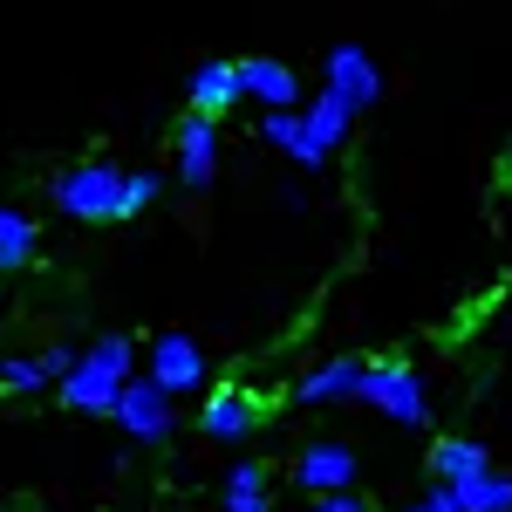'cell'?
Instances as JSON below:
<instances>
[{
	"label": "cell",
	"instance_id": "cell-15",
	"mask_svg": "<svg viewBox=\"0 0 512 512\" xmlns=\"http://www.w3.org/2000/svg\"><path fill=\"white\" fill-rule=\"evenodd\" d=\"M431 472H437V485H458V478L492 472V451H485L478 437H437V451H431Z\"/></svg>",
	"mask_w": 512,
	"mask_h": 512
},
{
	"label": "cell",
	"instance_id": "cell-20",
	"mask_svg": "<svg viewBox=\"0 0 512 512\" xmlns=\"http://www.w3.org/2000/svg\"><path fill=\"white\" fill-rule=\"evenodd\" d=\"M164 192V171H130V192H123V219H137V212H151Z\"/></svg>",
	"mask_w": 512,
	"mask_h": 512
},
{
	"label": "cell",
	"instance_id": "cell-10",
	"mask_svg": "<svg viewBox=\"0 0 512 512\" xmlns=\"http://www.w3.org/2000/svg\"><path fill=\"white\" fill-rule=\"evenodd\" d=\"M239 82H246V96L260 110H301V76L287 62H274V55H246L239 62Z\"/></svg>",
	"mask_w": 512,
	"mask_h": 512
},
{
	"label": "cell",
	"instance_id": "cell-11",
	"mask_svg": "<svg viewBox=\"0 0 512 512\" xmlns=\"http://www.w3.org/2000/svg\"><path fill=\"white\" fill-rule=\"evenodd\" d=\"M239 96H246L239 62H205V69H192V82H185V110H198V117H226Z\"/></svg>",
	"mask_w": 512,
	"mask_h": 512
},
{
	"label": "cell",
	"instance_id": "cell-19",
	"mask_svg": "<svg viewBox=\"0 0 512 512\" xmlns=\"http://www.w3.org/2000/svg\"><path fill=\"white\" fill-rule=\"evenodd\" d=\"M226 512H274V499H267V472H260L253 458H239L233 478H226Z\"/></svg>",
	"mask_w": 512,
	"mask_h": 512
},
{
	"label": "cell",
	"instance_id": "cell-17",
	"mask_svg": "<svg viewBox=\"0 0 512 512\" xmlns=\"http://www.w3.org/2000/svg\"><path fill=\"white\" fill-rule=\"evenodd\" d=\"M451 499H458V512H512V478L492 465V472H478V478H458Z\"/></svg>",
	"mask_w": 512,
	"mask_h": 512
},
{
	"label": "cell",
	"instance_id": "cell-12",
	"mask_svg": "<svg viewBox=\"0 0 512 512\" xmlns=\"http://www.w3.org/2000/svg\"><path fill=\"white\" fill-rule=\"evenodd\" d=\"M260 137L274 144L280 158H294L301 171H315V164H328V151L315 144V130H308V117H301V110H260Z\"/></svg>",
	"mask_w": 512,
	"mask_h": 512
},
{
	"label": "cell",
	"instance_id": "cell-16",
	"mask_svg": "<svg viewBox=\"0 0 512 512\" xmlns=\"http://www.w3.org/2000/svg\"><path fill=\"white\" fill-rule=\"evenodd\" d=\"M301 117H308V130H315V144L321 151H335L342 137H349V123H355V110L335 96V89H315L308 103H301Z\"/></svg>",
	"mask_w": 512,
	"mask_h": 512
},
{
	"label": "cell",
	"instance_id": "cell-9",
	"mask_svg": "<svg viewBox=\"0 0 512 512\" xmlns=\"http://www.w3.org/2000/svg\"><path fill=\"white\" fill-rule=\"evenodd\" d=\"M294 485H301L308 499H321V492H355V451L335 444V437L308 444V451L294 458Z\"/></svg>",
	"mask_w": 512,
	"mask_h": 512
},
{
	"label": "cell",
	"instance_id": "cell-6",
	"mask_svg": "<svg viewBox=\"0 0 512 512\" xmlns=\"http://www.w3.org/2000/svg\"><path fill=\"white\" fill-rule=\"evenodd\" d=\"M219 151H226L219 117H198V110H185V117H178V185L205 192V185L219 178Z\"/></svg>",
	"mask_w": 512,
	"mask_h": 512
},
{
	"label": "cell",
	"instance_id": "cell-1",
	"mask_svg": "<svg viewBox=\"0 0 512 512\" xmlns=\"http://www.w3.org/2000/svg\"><path fill=\"white\" fill-rule=\"evenodd\" d=\"M130 376H137V349H130V335H103V342H89V349L76 355V369L62 376V403L82 410V417H117Z\"/></svg>",
	"mask_w": 512,
	"mask_h": 512
},
{
	"label": "cell",
	"instance_id": "cell-8",
	"mask_svg": "<svg viewBox=\"0 0 512 512\" xmlns=\"http://www.w3.org/2000/svg\"><path fill=\"white\" fill-rule=\"evenodd\" d=\"M82 349H41V355H0V390L7 396H41V390H62V376L76 369Z\"/></svg>",
	"mask_w": 512,
	"mask_h": 512
},
{
	"label": "cell",
	"instance_id": "cell-18",
	"mask_svg": "<svg viewBox=\"0 0 512 512\" xmlns=\"http://www.w3.org/2000/svg\"><path fill=\"white\" fill-rule=\"evenodd\" d=\"M41 253V233L21 205H0V267H28Z\"/></svg>",
	"mask_w": 512,
	"mask_h": 512
},
{
	"label": "cell",
	"instance_id": "cell-5",
	"mask_svg": "<svg viewBox=\"0 0 512 512\" xmlns=\"http://www.w3.org/2000/svg\"><path fill=\"white\" fill-rule=\"evenodd\" d=\"M321 89H335L355 117H362V110H376V96H383V69H376V55H369V48L335 41V48H328V62H321Z\"/></svg>",
	"mask_w": 512,
	"mask_h": 512
},
{
	"label": "cell",
	"instance_id": "cell-22",
	"mask_svg": "<svg viewBox=\"0 0 512 512\" xmlns=\"http://www.w3.org/2000/svg\"><path fill=\"white\" fill-rule=\"evenodd\" d=\"M403 512H458V499H451V485H437V492H424L417 506H403Z\"/></svg>",
	"mask_w": 512,
	"mask_h": 512
},
{
	"label": "cell",
	"instance_id": "cell-13",
	"mask_svg": "<svg viewBox=\"0 0 512 512\" xmlns=\"http://www.w3.org/2000/svg\"><path fill=\"white\" fill-rule=\"evenodd\" d=\"M253 424H260V403L246 390H212V403L198 410V431L219 437V444H239V437H253Z\"/></svg>",
	"mask_w": 512,
	"mask_h": 512
},
{
	"label": "cell",
	"instance_id": "cell-7",
	"mask_svg": "<svg viewBox=\"0 0 512 512\" xmlns=\"http://www.w3.org/2000/svg\"><path fill=\"white\" fill-rule=\"evenodd\" d=\"M144 376L164 383L171 396H192V390H205V349H198L192 335H158V342H151V362H144Z\"/></svg>",
	"mask_w": 512,
	"mask_h": 512
},
{
	"label": "cell",
	"instance_id": "cell-3",
	"mask_svg": "<svg viewBox=\"0 0 512 512\" xmlns=\"http://www.w3.org/2000/svg\"><path fill=\"white\" fill-rule=\"evenodd\" d=\"M355 403L383 410V417L403 424V431H424V424H431V390H424V376L403 369V362H376V369H362V396H355Z\"/></svg>",
	"mask_w": 512,
	"mask_h": 512
},
{
	"label": "cell",
	"instance_id": "cell-2",
	"mask_svg": "<svg viewBox=\"0 0 512 512\" xmlns=\"http://www.w3.org/2000/svg\"><path fill=\"white\" fill-rule=\"evenodd\" d=\"M123 192H130V171H117L110 158H89V164H69L48 178V205L62 219H82V226H110L123 219Z\"/></svg>",
	"mask_w": 512,
	"mask_h": 512
},
{
	"label": "cell",
	"instance_id": "cell-21",
	"mask_svg": "<svg viewBox=\"0 0 512 512\" xmlns=\"http://www.w3.org/2000/svg\"><path fill=\"white\" fill-rule=\"evenodd\" d=\"M308 512H369L355 492H321V499H308Z\"/></svg>",
	"mask_w": 512,
	"mask_h": 512
},
{
	"label": "cell",
	"instance_id": "cell-14",
	"mask_svg": "<svg viewBox=\"0 0 512 512\" xmlns=\"http://www.w3.org/2000/svg\"><path fill=\"white\" fill-rule=\"evenodd\" d=\"M362 396V362L335 355V362H315L301 383H294V403H355Z\"/></svg>",
	"mask_w": 512,
	"mask_h": 512
},
{
	"label": "cell",
	"instance_id": "cell-4",
	"mask_svg": "<svg viewBox=\"0 0 512 512\" xmlns=\"http://www.w3.org/2000/svg\"><path fill=\"white\" fill-rule=\"evenodd\" d=\"M117 431L130 437V444H164V437L178 431L171 390L151 383V376H130V390H123V403H117Z\"/></svg>",
	"mask_w": 512,
	"mask_h": 512
}]
</instances>
